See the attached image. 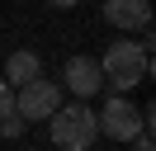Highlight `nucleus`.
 Returning a JSON list of instances; mask_svg holds the SVG:
<instances>
[{
    "label": "nucleus",
    "instance_id": "5",
    "mask_svg": "<svg viewBox=\"0 0 156 151\" xmlns=\"http://www.w3.org/2000/svg\"><path fill=\"white\" fill-rule=\"evenodd\" d=\"M104 19L123 33H147L151 28V0H104Z\"/></svg>",
    "mask_w": 156,
    "mask_h": 151
},
{
    "label": "nucleus",
    "instance_id": "7",
    "mask_svg": "<svg viewBox=\"0 0 156 151\" xmlns=\"http://www.w3.org/2000/svg\"><path fill=\"white\" fill-rule=\"evenodd\" d=\"M43 76V61H38V52H29V47H19V52H10L5 57V85H29V80H38Z\"/></svg>",
    "mask_w": 156,
    "mask_h": 151
},
{
    "label": "nucleus",
    "instance_id": "4",
    "mask_svg": "<svg viewBox=\"0 0 156 151\" xmlns=\"http://www.w3.org/2000/svg\"><path fill=\"white\" fill-rule=\"evenodd\" d=\"M95 128L104 132V137H114V142H133V137H142V109H133L123 94H114V99L95 113Z\"/></svg>",
    "mask_w": 156,
    "mask_h": 151
},
{
    "label": "nucleus",
    "instance_id": "1",
    "mask_svg": "<svg viewBox=\"0 0 156 151\" xmlns=\"http://www.w3.org/2000/svg\"><path fill=\"white\" fill-rule=\"evenodd\" d=\"M99 71H104V85H114L118 94H128L133 85H142L147 76H151V47H147V43H128V38H118V43L104 47Z\"/></svg>",
    "mask_w": 156,
    "mask_h": 151
},
{
    "label": "nucleus",
    "instance_id": "9",
    "mask_svg": "<svg viewBox=\"0 0 156 151\" xmlns=\"http://www.w3.org/2000/svg\"><path fill=\"white\" fill-rule=\"evenodd\" d=\"M5 113H14V90L0 80V118H5Z\"/></svg>",
    "mask_w": 156,
    "mask_h": 151
},
{
    "label": "nucleus",
    "instance_id": "11",
    "mask_svg": "<svg viewBox=\"0 0 156 151\" xmlns=\"http://www.w3.org/2000/svg\"><path fill=\"white\" fill-rule=\"evenodd\" d=\"M52 5H57V9H71V5H80V0H52Z\"/></svg>",
    "mask_w": 156,
    "mask_h": 151
},
{
    "label": "nucleus",
    "instance_id": "2",
    "mask_svg": "<svg viewBox=\"0 0 156 151\" xmlns=\"http://www.w3.org/2000/svg\"><path fill=\"white\" fill-rule=\"evenodd\" d=\"M52 142H57L62 151H85L90 142H95V113L85 109V104H71V109H57L52 113Z\"/></svg>",
    "mask_w": 156,
    "mask_h": 151
},
{
    "label": "nucleus",
    "instance_id": "8",
    "mask_svg": "<svg viewBox=\"0 0 156 151\" xmlns=\"http://www.w3.org/2000/svg\"><path fill=\"white\" fill-rule=\"evenodd\" d=\"M0 132H5V137H19V132H24V118L5 113V118H0Z\"/></svg>",
    "mask_w": 156,
    "mask_h": 151
},
{
    "label": "nucleus",
    "instance_id": "6",
    "mask_svg": "<svg viewBox=\"0 0 156 151\" xmlns=\"http://www.w3.org/2000/svg\"><path fill=\"white\" fill-rule=\"evenodd\" d=\"M62 76H66V90L80 94V99H90V94L104 90V71H99L95 57H71V61L62 66Z\"/></svg>",
    "mask_w": 156,
    "mask_h": 151
},
{
    "label": "nucleus",
    "instance_id": "3",
    "mask_svg": "<svg viewBox=\"0 0 156 151\" xmlns=\"http://www.w3.org/2000/svg\"><path fill=\"white\" fill-rule=\"evenodd\" d=\"M57 109H62V85L43 80V76L29 80V85H19V94H14V113L24 123H48Z\"/></svg>",
    "mask_w": 156,
    "mask_h": 151
},
{
    "label": "nucleus",
    "instance_id": "10",
    "mask_svg": "<svg viewBox=\"0 0 156 151\" xmlns=\"http://www.w3.org/2000/svg\"><path fill=\"white\" fill-rule=\"evenodd\" d=\"M133 151H156V146H151V132H142V137H133Z\"/></svg>",
    "mask_w": 156,
    "mask_h": 151
}]
</instances>
